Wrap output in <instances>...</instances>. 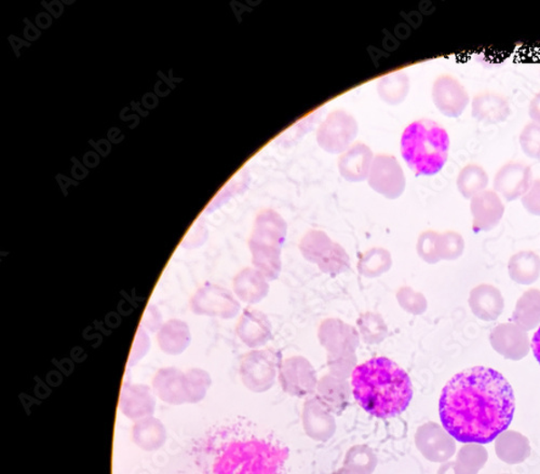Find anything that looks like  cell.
Masks as SVG:
<instances>
[{
    "mask_svg": "<svg viewBox=\"0 0 540 474\" xmlns=\"http://www.w3.org/2000/svg\"><path fill=\"white\" fill-rule=\"evenodd\" d=\"M513 387L498 371L475 366L444 386L439 414L443 428L464 444H488L508 431L514 420Z\"/></svg>",
    "mask_w": 540,
    "mask_h": 474,
    "instance_id": "obj_1",
    "label": "cell"
},
{
    "mask_svg": "<svg viewBox=\"0 0 540 474\" xmlns=\"http://www.w3.org/2000/svg\"><path fill=\"white\" fill-rule=\"evenodd\" d=\"M352 386L359 405L380 419L401 414L413 398L407 372L384 357L370 359L354 368Z\"/></svg>",
    "mask_w": 540,
    "mask_h": 474,
    "instance_id": "obj_2",
    "label": "cell"
},
{
    "mask_svg": "<svg viewBox=\"0 0 540 474\" xmlns=\"http://www.w3.org/2000/svg\"><path fill=\"white\" fill-rule=\"evenodd\" d=\"M449 137L440 124L421 118L404 129L401 154L408 166L418 176H432L448 161Z\"/></svg>",
    "mask_w": 540,
    "mask_h": 474,
    "instance_id": "obj_3",
    "label": "cell"
},
{
    "mask_svg": "<svg viewBox=\"0 0 540 474\" xmlns=\"http://www.w3.org/2000/svg\"><path fill=\"white\" fill-rule=\"evenodd\" d=\"M289 450L265 440L235 442L217 468L221 474H278Z\"/></svg>",
    "mask_w": 540,
    "mask_h": 474,
    "instance_id": "obj_4",
    "label": "cell"
},
{
    "mask_svg": "<svg viewBox=\"0 0 540 474\" xmlns=\"http://www.w3.org/2000/svg\"><path fill=\"white\" fill-rule=\"evenodd\" d=\"M358 133L353 117L342 110L331 112L317 132V142L330 154H342L351 148Z\"/></svg>",
    "mask_w": 540,
    "mask_h": 474,
    "instance_id": "obj_5",
    "label": "cell"
},
{
    "mask_svg": "<svg viewBox=\"0 0 540 474\" xmlns=\"http://www.w3.org/2000/svg\"><path fill=\"white\" fill-rule=\"evenodd\" d=\"M415 444L421 455L432 462L444 464L457 453V440L436 422H427L418 429Z\"/></svg>",
    "mask_w": 540,
    "mask_h": 474,
    "instance_id": "obj_6",
    "label": "cell"
},
{
    "mask_svg": "<svg viewBox=\"0 0 540 474\" xmlns=\"http://www.w3.org/2000/svg\"><path fill=\"white\" fill-rule=\"evenodd\" d=\"M190 309L197 315L209 318H233L238 312L239 304L227 290L207 283L191 297Z\"/></svg>",
    "mask_w": 540,
    "mask_h": 474,
    "instance_id": "obj_7",
    "label": "cell"
},
{
    "mask_svg": "<svg viewBox=\"0 0 540 474\" xmlns=\"http://www.w3.org/2000/svg\"><path fill=\"white\" fill-rule=\"evenodd\" d=\"M432 100L441 114L458 118L469 105V95L457 78L442 75L437 78L432 87Z\"/></svg>",
    "mask_w": 540,
    "mask_h": 474,
    "instance_id": "obj_8",
    "label": "cell"
},
{
    "mask_svg": "<svg viewBox=\"0 0 540 474\" xmlns=\"http://www.w3.org/2000/svg\"><path fill=\"white\" fill-rule=\"evenodd\" d=\"M275 361L264 352H252L245 356L240 365V376L245 386L252 392L262 393L274 385Z\"/></svg>",
    "mask_w": 540,
    "mask_h": 474,
    "instance_id": "obj_9",
    "label": "cell"
},
{
    "mask_svg": "<svg viewBox=\"0 0 540 474\" xmlns=\"http://www.w3.org/2000/svg\"><path fill=\"white\" fill-rule=\"evenodd\" d=\"M532 185L530 166L522 162H509L495 175L494 188L507 201L525 196Z\"/></svg>",
    "mask_w": 540,
    "mask_h": 474,
    "instance_id": "obj_10",
    "label": "cell"
},
{
    "mask_svg": "<svg viewBox=\"0 0 540 474\" xmlns=\"http://www.w3.org/2000/svg\"><path fill=\"white\" fill-rule=\"evenodd\" d=\"M404 175L396 157L376 156L370 171V185L387 196H397L404 188Z\"/></svg>",
    "mask_w": 540,
    "mask_h": 474,
    "instance_id": "obj_11",
    "label": "cell"
},
{
    "mask_svg": "<svg viewBox=\"0 0 540 474\" xmlns=\"http://www.w3.org/2000/svg\"><path fill=\"white\" fill-rule=\"evenodd\" d=\"M120 409L123 415L134 422L153 416L156 409L154 393L142 384L126 383L121 394Z\"/></svg>",
    "mask_w": 540,
    "mask_h": 474,
    "instance_id": "obj_12",
    "label": "cell"
},
{
    "mask_svg": "<svg viewBox=\"0 0 540 474\" xmlns=\"http://www.w3.org/2000/svg\"><path fill=\"white\" fill-rule=\"evenodd\" d=\"M280 382L285 392L303 397L313 392L317 380L313 366L305 359L292 358L281 366Z\"/></svg>",
    "mask_w": 540,
    "mask_h": 474,
    "instance_id": "obj_13",
    "label": "cell"
},
{
    "mask_svg": "<svg viewBox=\"0 0 540 474\" xmlns=\"http://www.w3.org/2000/svg\"><path fill=\"white\" fill-rule=\"evenodd\" d=\"M153 391L163 403L172 405L188 403L185 374L177 368H162L153 380Z\"/></svg>",
    "mask_w": 540,
    "mask_h": 474,
    "instance_id": "obj_14",
    "label": "cell"
},
{
    "mask_svg": "<svg viewBox=\"0 0 540 474\" xmlns=\"http://www.w3.org/2000/svg\"><path fill=\"white\" fill-rule=\"evenodd\" d=\"M303 425L307 436L318 442L329 441L336 431L333 415L318 400L306 403L303 412Z\"/></svg>",
    "mask_w": 540,
    "mask_h": 474,
    "instance_id": "obj_15",
    "label": "cell"
},
{
    "mask_svg": "<svg viewBox=\"0 0 540 474\" xmlns=\"http://www.w3.org/2000/svg\"><path fill=\"white\" fill-rule=\"evenodd\" d=\"M505 212L503 202L493 191H483L472 197L471 213L474 214V230L488 231L497 225Z\"/></svg>",
    "mask_w": 540,
    "mask_h": 474,
    "instance_id": "obj_16",
    "label": "cell"
},
{
    "mask_svg": "<svg viewBox=\"0 0 540 474\" xmlns=\"http://www.w3.org/2000/svg\"><path fill=\"white\" fill-rule=\"evenodd\" d=\"M472 116L486 124H497L507 120L511 114L510 105L504 95L486 91L477 94L472 100Z\"/></svg>",
    "mask_w": 540,
    "mask_h": 474,
    "instance_id": "obj_17",
    "label": "cell"
},
{
    "mask_svg": "<svg viewBox=\"0 0 540 474\" xmlns=\"http://www.w3.org/2000/svg\"><path fill=\"white\" fill-rule=\"evenodd\" d=\"M373 154L367 145L356 144L340 157V172L348 180L357 182L368 176L373 165Z\"/></svg>",
    "mask_w": 540,
    "mask_h": 474,
    "instance_id": "obj_18",
    "label": "cell"
},
{
    "mask_svg": "<svg viewBox=\"0 0 540 474\" xmlns=\"http://www.w3.org/2000/svg\"><path fill=\"white\" fill-rule=\"evenodd\" d=\"M531 444L526 436L514 431H506L495 439V453L508 465H519L531 455Z\"/></svg>",
    "mask_w": 540,
    "mask_h": 474,
    "instance_id": "obj_19",
    "label": "cell"
},
{
    "mask_svg": "<svg viewBox=\"0 0 540 474\" xmlns=\"http://www.w3.org/2000/svg\"><path fill=\"white\" fill-rule=\"evenodd\" d=\"M167 429L162 422L154 416L134 422L132 440L135 445L145 451H156L167 441Z\"/></svg>",
    "mask_w": 540,
    "mask_h": 474,
    "instance_id": "obj_20",
    "label": "cell"
},
{
    "mask_svg": "<svg viewBox=\"0 0 540 474\" xmlns=\"http://www.w3.org/2000/svg\"><path fill=\"white\" fill-rule=\"evenodd\" d=\"M157 342L163 353L181 355L187 351L191 342L189 327L182 320H169L157 333Z\"/></svg>",
    "mask_w": 540,
    "mask_h": 474,
    "instance_id": "obj_21",
    "label": "cell"
},
{
    "mask_svg": "<svg viewBox=\"0 0 540 474\" xmlns=\"http://www.w3.org/2000/svg\"><path fill=\"white\" fill-rule=\"evenodd\" d=\"M470 307L477 318L495 320L503 312L504 301L497 288L482 285L471 292Z\"/></svg>",
    "mask_w": 540,
    "mask_h": 474,
    "instance_id": "obj_22",
    "label": "cell"
},
{
    "mask_svg": "<svg viewBox=\"0 0 540 474\" xmlns=\"http://www.w3.org/2000/svg\"><path fill=\"white\" fill-rule=\"evenodd\" d=\"M319 400L329 412L344 410L350 398V388L346 383L324 377L318 387Z\"/></svg>",
    "mask_w": 540,
    "mask_h": 474,
    "instance_id": "obj_23",
    "label": "cell"
},
{
    "mask_svg": "<svg viewBox=\"0 0 540 474\" xmlns=\"http://www.w3.org/2000/svg\"><path fill=\"white\" fill-rule=\"evenodd\" d=\"M509 272L516 283H534L540 274V258L532 251L516 253L509 262Z\"/></svg>",
    "mask_w": 540,
    "mask_h": 474,
    "instance_id": "obj_24",
    "label": "cell"
},
{
    "mask_svg": "<svg viewBox=\"0 0 540 474\" xmlns=\"http://www.w3.org/2000/svg\"><path fill=\"white\" fill-rule=\"evenodd\" d=\"M410 81L402 71H397L382 77L379 82L378 92L381 99L390 105H398L407 98Z\"/></svg>",
    "mask_w": 540,
    "mask_h": 474,
    "instance_id": "obj_25",
    "label": "cell"
},
{
    "mask_svg": "<svg viewBox=\"0 0 540 474\" xmlns=\"http://www.w3.org/2000/svg\"><path fill=\"white\" fill-rule=\"evenodd\" d=\"M488 460L487 450L483 445L465 444L458 451L455 467L458 474H477Z\"/></svg>",
    "mask_w": 540,
    "mask_h": 474,
    "instance_id": "obj_26",
    "label": "cell"
},
{
    "mask_svg": "<svg viewBox=\"0 0 540 474\" xmlns=\"http://www.w3.org/2000/svg\"><path fill=\"white\" fill-rule=\"evenodd\" d=\"M488 176L483 167L469 165L461 169L458 178V187L466 199L481 194L487 187Z\"/></svg>",
    "mask_w": 540,
    "mask_h": 474,
    "instance_id": "obj_27",
    "label": "cell"
},
{
    "mask_svg": "<svg viewBox=\"0 0 540 474\" xmlns=\"http://www.w3.org/2000/svg\"><path fill=\"white\" fill-rule=\"evenodd\" d=\"M378 466V457L367 445H354L347 451L344 467L352 468L365 474H372Z\"/></svg>",
    "mask_w": 540,
    "mask_h": 474,
    "instance_id": "obj_28",
    "label": "cell"
},
{
    "mask_svg": "<svg viewBox=\"0 0 540 474\" xmlns=\"http://www.w3.org/2000/svg\"><path fill=\"white\" fill-rule=\"evenodd\" d=\"M187 380L188 403L195 404L204 400L212 381L207 371L194 368L185 374Z\"/></svg>",
    "mask_w": 540,
    "mask_h": 474,
    "instance_id": "obj_29",
    "label": "cell"
},
{
    "mask_svg": "<svg viewBox=\"0 0 540 474\" xmlns=\"http://www.w3.org/2000/svg\"><path fill=\"white\" fill-rule=\"evenodd\" d=\"M520 145L528 157L540 161V124H526L520 134Z\"/></svg>",
    "mask_w": 540,
    "mask_h": 474,
    "instance_id": "obj_30",
    "label": "cell"
},
{
    "mask_svg": "<svg viewBox=\"0 0 540 474\" xmlns=\"http://www.w3.org/2000/svg\"><path fill=\"white\" fill-rule=\"evenodd\" d=\"M149 337L145 329L140 327L137 337H135L130 357H129V368L137 365L140 359L145 357L146 354L149 353Z\"/></svg>",
    "mask_w": 540,
    "mask_h": 474,
    "instance_id": "obj_31",
    "label": "cell"
},
{
    "mask_svg": "<svg viewBox=\"0 0 540 474\" xmlns=\"http://www.w3.org/2000/svg\"><path fill=\"white\" fill-rule=\"evenodd\" d=\"M522 204L527 212L540 216V179L535 180L530 190L522 197Z\"/></svg>",
    "mask_w": 540,
    "mask_h": 474,
    "instance_id": "obj_32",
    "label": "cell"
},
{
    "mask_svg": "<svg viewBox=\"0 0 540 474\" xmlns=\"http://www.w3.org/2000/svg\"><path fill=\"white\" fill-rule=\"evenodd\" d=\"M140 327L149 331H159L162 327V318L159 308L154 306L146 308Z\"/></svg>",
    "mask_w": 540,
    "mask_h": 474,
    "instance_id": "obj_33",
    "label": "cell"
},
{
    "mask_svg": "<svg viewBox=\"0 0 540 474\" xmlns=\"http://www.w3.org/2000/svg\"><path fill=\"white\" fill-rule=\"evenodd\" d=\"M528 116L534 122L540 124V91L531 100Z\"/></svg>",
    "mask_w": 540,
    "mask_h": 474,
    "instance_id": "obj_34",
    "label": "cell"
},
{
    "mask_svg": "<svg viewBox=\"0 0 540 474\" xmlns=\"http://www.w3.org/2000/svg\"><path fill=\"white\" fill-rule=\"evenodd\" d=\"M532 351L540 365V328L532 338Z\"/></svg>",
    "mask_w": 540,
    "mask_h": 474,
    "instance_id": "obj_35",
    "label": "cell"
},
{
    "mask_svg": "<svg viewBox=\"0 0 540 474\" xmlns=\"http://www.w3.org/2000/svg\"><path fill=\"white\" fill-rule=\"evenodd\" d=\"M438 474H458L457 467H455V461L444 462V464L439 468Z\"/></svg>",
    "mask_w": 540,
    "mask_h": 474,
    "instance_id": "obj_36",
    "label": "cell"
},
{
    "mask_svg": "<svg viewBox=\"0 0 540 474\" xmlns=\"http://www.w3.org/2000/svg\"><path fill=\"white\" fill-rule=\"evenodd\" d=\"M333 474H365L362 471L352 469V468L342 467L341 469L336 470Z\"/></svg>",
    "mask_w": 540,
    "mask_h": 474,
    "instance_id": "obj_37",
    "label": "cell"
}]
</instances>
